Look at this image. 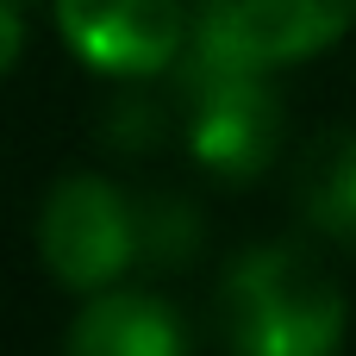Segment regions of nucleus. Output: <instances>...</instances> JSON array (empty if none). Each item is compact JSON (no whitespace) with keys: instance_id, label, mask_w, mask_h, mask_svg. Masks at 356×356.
Returning <instances> with one entry per match:
<instances>
[{"instance_id":"nucleus-6","label":"nucleus","mask_w":356,"mask_h":356,"mask_svg":"<svg viewBox=\"0 0 356 356\" xmlns=\"http://www.w3.org/2000/svg\"><path fill=\"white\" fill-rule=\"evenodd\" d=\"M69 356H188V344H181V319L163 300H150V294H100L75 319Z\"/></svg>"},{"instance_id":"nucleus-1","label":"nucleus","mask_w":356,"mask_h":356,"mask_svg":"<svg viewBox=\"0 0 356 356\" xmlns=\"http://www.w3.org/2000/svg\"><path fill=\"white\" fill-rule=\"evenodd\" d=\"M225 332L238 356H332L344 344V288L313 257L263 244L225 275Z\"/></svg>"},{"instance_id":"nucleus-8","label":"nucleus","mask_w":356,"mask_h":356,"mask_svg":"<svg viewBox=\"0 0 356 356\" xmlns=\"http://www.w3.org/2000/svg\"><path fill=\"white\" fill-rule=\"evenodd\" d=\"M144 244H156V257H163V263H175V257L194 244V225L181 219V207H163V213H150V219H144Z\"/></svg>"},{"instance_id":"nucleus-3","label":"nucleus","mask_w":356,"mask_h":356,"mask_svg":"<svg viewBox=\"0 0 356 356\" xmlns=\"http://www.w3.org/2000/svg\"><path fill=\"white\" fill-rule=\"evenodd\" d=\"M194 50H200V63H194V125H188L194 156L213 175H257L275 156V138H282L275 94L263 88L257 63H238L207 38Z\"/></svg>"},{"instance_id":"nucleus-7","label":"nucleus","mask_w":356,"mask_h":356,"mask_svg":"<svg viewBox=\"0 0 356 356\" xmlns=\"http://www.w3.org/2000/svg\"><path fill=\"white\" fill-rule=\"evenodd\" d=\"M307 213L332 238L356 244V138H332L307 169Z\"/></svg>"},{"instance_id":"nucleus-5","label":"nucleus","mask_w":356,"mask_h":356,"mask_svg":"<svg viewBox=\"0 0 356 356\" xmlns=\"http://www.w3.org/2000/svg\"><path fill=\"white\" fill-rule=\"evenodd\" d=\"M356 19V0H200V38L238 63L275 69L319 56Z\"/></svg>"},{"instance_id":"nucleus-2","label":"nucleus","mask_w":356,"mask_h":356,"mask_svg":"<svg viewBox=\"0 0 356 356\" xmlns=\"http://www.w3.org/2000/svg\"><path fill=\"white\" fill-rule=\"evenodd\" d=\"M138 244H144V225L113 181L69 175V181L50 188L44 219H38V250H44V263L63 288H81V294L113 288L131 269Z\"/></svg>"},{"instance_id":"nucleus-9","label":"nucleus","mask_w":356,"mask_h":356,"mask_svg":"<svg viewBox=\"0 0 356 356\" xmlns=\"http://www.w3.org/2000/svg\"><path fill=\"white\" fill-rule=\"evenodd\" d=\"M19 50H25V19L13 13V0H0V75H13Z\"/></svg>"},{"instance_id":"nucleus-4","label":"nucleus","mask_w":356,"mask_h":356,"mask_svg":"<svg viewBox=\"0 0 356 356\" xmlns=\"http://www.w3.org/2000/svg\"><path fill=\"white\" fill-rule=\"evenodd\" d=\"M56 25L100 75H156L188 44L181 0H56Z\"/></svg>"}]
</instances>
